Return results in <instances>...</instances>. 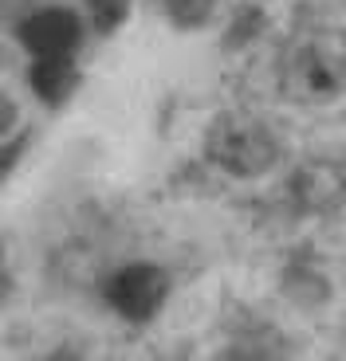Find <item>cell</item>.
Wrapping results in <instances>:
<instances>
[{"mask_svg":"<svg viewBox=\"0 0 346 361\" xmlns=\"http://www.w3.org/2000/svg\"><path fill=\"white\" fill-rule=\"evenodd\" d=\"M275 90L303 110H327L346 99V27L307 24L280 51Z\"/></svg>","mask_w":346,"mask_h":361,"instance_id":"1","label":"cell"},{"mask_svg":"<svg viewBox=\"0 0 346 361\" xmlns=\"http://www.w3.org/2000/svg\"><path fill=\"white\" fill-rule=\"evenodd\" d=\"M83 16L64 4H47V8L28 12L16 24V39L24 44L28 59V82L36 90L44 106H64L83 82L79 71V47H83Z\"/></svg>","mask_w":346,"mask_h":361,"instance_id":"2","label":"cell"},{"mask_svg":"<svg viewBox=\"0 0 346 361\" xmlns=\"http://www.w3.org/2000/svg\"><path fill=\"white\" fill-rule=\"evenodd\" d=\"M201 154L213 169H220L232 180H260L280 169L283 161V137L268 118L252 110H220L205 126Z\"/></svg>","mask_w":346,"mask_h":361,"instance_id":"3","label":"cell"},{"mask_svg":"<svg viewBox=\"0 0 346 361\" xmlns=\"http://www.w3.org/2000/svg\"><path fill=\"white\" fill-rule=\"evenodd\" d=\"M169 290H173V279L162 263L134 259V263L114 267L107 279H102V302H107L122 322L146 326L165 310Z\"/></svg>","mask_w":346,"mask_h":361,"instance_id":"4","label":"cell"},{"mask_svg":"<svg viewBox=\"0 0 346 361\" xmlns=\"http://www.w3.org/2000/svg\"><path fill=\"white\" fill-rule=\"evenodd\" d=\"M287 200L303 216H327L346 200V165L330 157H311L287 177Z\"/></svg>","mask_w":346,"mask_h":361,"instance_id":"5","label":"cell"},{"mask_svg":"<svg viewBox=\"0 0 346 361\" xmlns=\"http://www.w3.org/2000/svg\"><path fill=\"white\" fill-rule=\"evenodd\" d=\"M217 361H287V345L268 326H248L220 345Z\"/></svg>","mask_w":346,"mask_h":361,"instance_id":"6","label":"cell"},{"mask_svg":"<svg viewBox=\"0 0 346 361\" xmlns=\"http://www.w3.org/2000/svg\"><path fill=\"white\" fill-rule=\"evenodd\" d=\"M157 4H162V12L169 16L173 27L197 32V27H205L213 20V12H217L220 0H157Z\"/></svg>","mask_w":346,"mask_h":361,"instance_id":"7","label":"cell"},{"mask_svg":"<svg viewBox=\"0 0 346 361\" xmlns=\"http://www.w3.org/2000/svg\"><path fill=\"white\" fill-rule=\"evenodd\" d=\"M83 12H87V27L91 32L114 36L130 16V0H83Z\"/></svg>","mask_w":346,"mask_h":361,"instance_id":"8","label":"cell"},{"mask_svg":"<svg viewBox=\"0 0 346 361\" xmlns=\"http://www.w3.org/2000/svg\"><path fill=\"white\" fill-rule=\"evenodd\" d=\"M28 142H32V134L20 130V134H12L8 142L0 145V185H8V177L20 169V161H24V154H28Z\"/></svg>","mask_w":346,"mask_h":361,"instance_id":"9","label":"cell"},{"mask_svg":"<svg viewBox=\"0 0 346 361\" xmlns=\"http://www.w3.org/2000/svg\"><path fill=\"white\" fill-rule=\"evenodd\" d=\"M16 122H20V106L8 90H0V145L16 134Z\"/></svg>","mask_w":346,"mask_h":361,"instance_id":"10","label":"cell"},{"mask_svg":"<svg viewBox=\"0 0 346 361\" xmlns=\"http://www.w3.org/2000/svg\"><path fill=\"white\" fill-rule=\"evenodd\" d=\"M40 361H83V353L75 350V345H55V350H47Z\"/></svg>","mask_w":346,"mask_h":361,"instance_id":"11","label":"cell"},{"mask_svg":"<svg viewBox=\"0 0 346 361\" xmlns=\"http://www.w3.org/2000/svg\"><path fill=\"white\" fill-rule=\"evenodd\" d=\"M8 290H12V275H8V267H4V259H0V302L8 298Z\"/></svg>","mask_w":346,"mask_h":361,"instance_id":"12","label":"cell"}]
</instances>
